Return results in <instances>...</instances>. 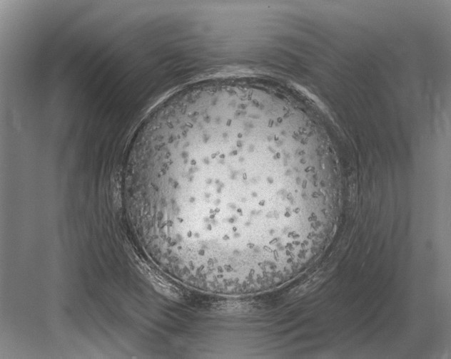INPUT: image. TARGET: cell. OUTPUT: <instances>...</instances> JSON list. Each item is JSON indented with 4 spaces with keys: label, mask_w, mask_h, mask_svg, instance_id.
Segmentation results:
<instances>
[{
    "label": "cell",
    "mask_w": 451,
    "mask_h": 359,
    "mask_svg": "<svg viewBox=\"0 0 451 359\" xmlns=\"http://www.w3.org/2000/svg\"><path fill=\"white\" fill-rule=\"evenodd\" d=\"M138 267L142 274L161 294L171 298H178L179 296L180 293L178 291L148 266L145 264H141L138 265Z\"/></svg>",
    "instance_id": "obj_2"
},
{
    "label": "cell",
    "mask_w": 451,
    "mask_h": 359,
    "mask_svg": "<svg viewBox=\"0 0 451 359\" xmlns=\"http://www.w3.org/2000/svg\"><path fill=\"white\" fill-rule=\"evenodd\" d=\"M322 145L278 95L209 90L152 117L128 182L158 204L163 249L194 281L263 291L300 271L330 231L336 174Z\"/></svg>",
    "instance_id": "obj_1"
}]
</instances>
